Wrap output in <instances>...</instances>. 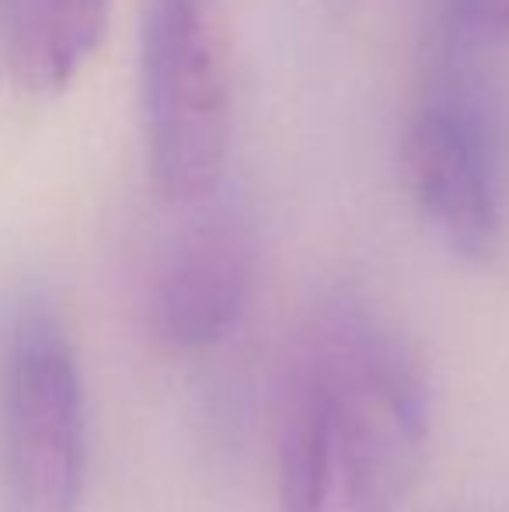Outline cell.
<instances>
[{"instance_id": "obj_1", "label": "cell", "mask_w": 509, "mask_h": 512, "mask_svg": "<svg viewBox=\"0 0 509 512\" xmlns=\"http://www.w3.org/2000/svg\"><path fill=\"white\" fill-rule=\"evenodd\" d=\"M429 415L405 338L353 293L325 300L286 380L279 512H394L426 467Z\"/></svg>"}, {"instance_id": "obj_2", "label": "cell", "mask_w": 509, "mask_h": 512, "mask_svg": "<svg viewBox=\"0 0 509 512\" xmlns=\"http://www.w3.org/2000/svg\"><path fill=\"white\" fill-rule=\"evenodd\" d=\"M140 108L154 189L178 206L213 196L231 154L224 0L143 4Z\"/></svg>"}, {"instance_id": "obj_3", "label": "cell", "mask_w": 509, "mask_h": 512, "mask_svg": "<svg viewBox=\"0 0 509 512\" xmlns=\"http://www.w3.org/2000/svg\"><path fill=\"white\" fill-rule=\"evenodd\" d=\"M88 467L84 380L60 317L21 300L0 331V512H77Z\"/></svg>"}, {"instance_id": "obj_4", "label": "cell", "mask_w": 509, "mask_h": 512, "mask_svg": "<svg viewBox=\"0 0 509 512\" xmlns=\"http://www.w3.org/2000/svg\"><path fill=\"white\" fill-rule=\"evenodd\" d=\"M471 49L447 35V63L408 119L401 168L440 241L468 262H489L506 234V154L496 105L468 70Z\"/></svg>"}, {"instance_id": "obj_5", "label": "cell", "mask_w": 509, "mask_h": 512, "mask_svg": "<svg viewBox=\"0 0 509 512\" xmlns=\"http://www.w3.org/2000/svg\"><path fill=\"white\" fill-rule=\"evenodd\" d=\"M199 213L168 244L150 283L147 317L171 352H206L245 317L255 290V230L245 209L199 199Z\"/></svg>"}, {"instance_id": "obj_6", "label": "cell", "mask_w": 509, "mask_h": 512, "mask_svg": "<svg viewBox=\"0 0 509 512\" xmlns=\"http://www.w3.org/2000/svg\"><path fill=\"white\" fill-rule=\"evenodd\" d=\"M109 4L112 0H7L4 53L14 84L32 95L67 88L102 49Z\"/></svg>"}, {"instance_id": "obj_7", "label": "cell", "mask_w": 509, "mask_h": 512, "mask_svg": "<svg viewBox=\"0 0 509 512\" xmlns=\"http://www.w3.org/2000/svg\"><path fill=\"white\" fill-rule=\"evenodd\" d=\"M447 35L468 46L509 42V0H443Z\"/></svg>"}]
</instances>
